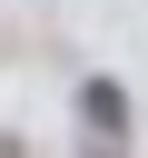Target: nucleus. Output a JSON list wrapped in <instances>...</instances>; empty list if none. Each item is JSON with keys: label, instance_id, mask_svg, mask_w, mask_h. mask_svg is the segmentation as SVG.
<instances>
[{"label": "nucleus", "instance_id": "nucleus-1", "mask_svg": "<svg viewBox=\"0 0 148 158\" xmlns=\"http://www.w3.org/2000/svg\"><path fill=\"white\" fill-rule=\"evenodd\" d=\"M79 118H89L99 148H118V138H128V89H118V79H79Z\"/></svg>", "mask_w": 148, "mask_h": 158}]
</instances>
